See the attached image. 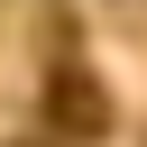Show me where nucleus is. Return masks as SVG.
Masks as SVG:
<instances>
[{"mask_svg":"<svg viewBox=\"0 0 147 147\" xmlns=\"http://www.w3.org/2000/svg\"><path fill=\"white\" fill-rule=\"evenodd\" d=\"M46 119H55L64 138H101V129H110V92H101L83 64H55V74H46Z\"/></svg>","mask_w":147,"mask_h":147,"instance_id":"1","label":"nucleus"}]
</instances>
